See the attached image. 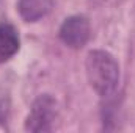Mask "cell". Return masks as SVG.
<instances>
[{
  "label": "cell",
  "mask_w": 135,
  "mask_h": 133,
  "mask_svg": "<svg viewBox=\"0 0 135 133\" xmlns=\"http://www.w3.org/2000/svg\"><path fill=\"white\" fill-rule=\"evenodd\" d=\"M102 3H107V5H119L123 0H101Z\"/></svg>",
  "instance_id": "6"
},
{
  "label": "cell",
  "mask_w": 135,
  "mask_h": 133,
  "mask_svg": "<svg viewBox=\"0 0 135 133\" xmlns=\"http://www.w3.org/2000/svg\"><path fill=\"white\" fill-rule=\"evenodd\" d=\"M90 86L101 97H110L119 83V64L105 50H91L85 61Z\"/></svg>",
  "instance_id": "1"
},
{
  "label": "cell",
  "mask_w": 135,
  "mask_h": 133,
  "mask_svg": "<svg viewBox=\"0 0 135 133\" xmlns=\"http://www.w3.org/2000/svg\"><path fill=\"white\" fill-rule=\"evenodd\" d=\"M91 34L90 22L85 16H71L61 24L58 36L61 42L71 49H82Z\"/></svg>",
  "instance_id": "3"
},
{
  "label": "cell",
  "mask_w": 135,
  "mask_h": 133,
  "mask_svg": "<svg viewBox=\"0 0 135 133\" xmlns=\"http://www.w3.org/2000/svg\"><path fill=\"white\" fill-rule=\"evenodd\" d=\"M58 117L57 100L50 94H42L33 102L25 119V130L28 132H50Z\"/></svg>",
  "instance_id": "2"
},
{
  "label": "cell",
  "mask_w": 135,
  "mask_h": 133,
  "mask_svg": "<svg viewBox=\"0 0 135 133\" xmlns=\"http://www.w3.org/2000/svg\"><path fill=\"white\" fill-rule=\"evenodd\" d=\"M54 6V0H19L17 9L24 21L36 22L46 17Z\"/></svg>",
  "instance_id": "5"
},
{
  "label": "cell",
  "mask_w": 135,
  "mask_h": 133,
  "mask_svg": "<svg viewBox=\"0 0 135 133\" xmlns=\"http://www.w3.org/2000/svg\"><path fill=\"white\" fill-rule=\"evenodd\" d=\"M21 47L17 30L9 24H0V63L11 60Z\"/></svg>",
  "instance_id": "4"
}]
</instances>
